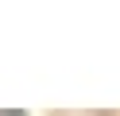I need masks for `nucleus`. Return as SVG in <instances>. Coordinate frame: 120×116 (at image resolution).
<instances>
[{
  "label": "nucleus",
  "instance_id": "f257e3e1",
  "mask_svg": "<svg viewBox=\"0 0 120 116\" xmlns=\"http://www.w3.org/2000/svg\"><path fill=\"white\" fill-rule=\"evenodd\" d=\"M0 116H27L23 108H0Z\"/></svg>",
  "mask_w": 120,
  "mask_h": 116
}]
</instances>
